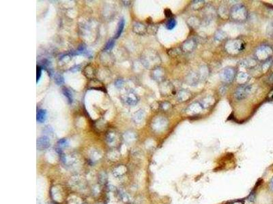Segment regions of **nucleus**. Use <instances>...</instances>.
<instances>
[{
  "mask_svg": "<svg viewBox=\"0 0 273 204\" xmlns=\"http://www.w3.org/2000/svg\"><path fill=\"white\" fill-rule=\"evenodd\" d=\"M247 10L242 4L233 6L230 11V16L233 21L236 22H244L247 18Z\"/></svg>",
  "mask_w": 273,
  "mask_h": 204,
  "instance_id": "nucleus-1",
  "label": "nucleus"
},
{
  "mask_svg": "<svg viewBox=\"0 0 273 204\" xmlns=\"http://www.w3.org/2000/svg\"><path fill=\"white\" fill-rule=\"evenodd\" d=\"M245 44L241 40H230L225 44V48L227 52L231 55H235L243 50Z\"/></svg>",
  "mask_w": 273,
  "mask_h": 204,
  "instance_id": "nucleus-2",
  "label": "nucleus"
},
{
  "mask_svg": "<svg viewBox=\"0 0 273 204\" xmlns=\"http://www.w3.org/2000/svg\"><path fill=\"white\" fill-rule=\"evenodd\" d=\"M272 54V49L269 46H261L255 51V57L257 60L263 61H266L270 58Z\"/></svg>",
  "mask_w": 273,
  "mask_h": 204,
  "instance_id": "nucleus-3",
  "label": "nucleus"
},
{
  "mask_svg": "<svg viewBox=\"0 0 273 204\" xmlns=\"http://www.w3.org/2000/svg\"><path fill=\"white\" fill-rule=\"evenodd\" d=\"M220 77L222 81L225 83H230L236 77V69L233 67H226L220 73Z\"/></svg>",
  "mask_w": 273,
  "mask_h": 204,
  "instance_id": "nucleus-4",
  "label": "nucleus"
},
{
  "mask_svg": "<svg viewBox=\"0 0 273 204\" xmlns=\"http://www.w3.org/2000/svg\"><path fill=\"white\" fill-rule=\"evenodd\" d=\"M251 87L248 84H242L236 89L234 97L237 100H242L245 99L249 94Z\"/></svg>",
  "mask_w": 273,
  "mask_h": 204,
  "instance_id": "nucleus-5",
  "label": "nucleus"
},
{
  "mask_svg": "<svg viewBox=\"0 0 273 204\" xmlns=\"http://www.w3.org/2000/svg\"><path fill=\"white\" fill-rule=\"evenodd\" d=\"M144 63L147 64L146 66L148 67H155L158 65V64H160L159 55L154 51L152 52H149V55H148V57H144Z\"/></svg>",
  "mask_w": 273,
  "mask_h": 204,
  "instance_id": "nucleus-6",
  "label": "nucleus"
},
{
  "mask_svg": "<svg viewBox=\"0 0 273 204\" xmlns=\"http://www.w3.org/2000/svg\"><path fill=\"white\" fill-rule=\"evenodd\" d=\"M174 91V86L172 82L169 81L163 82L160 86V92L164 96L171 95Z\"/></svg>",
  "mask_w": 273,
  "mask_h": 204,
  "instance_id": "nucleus-7",
  "label": "nucleus"
},
{
  "mask_svg": "<svg viewBox=\"0 0 273 204\" xmlns=\"http://www.w3.org/2000/svg\"><path fill=\"white\" fill-rule=\"evenodd\" d=\"M197 47V43L193 39H189L182 44L181 49L184 52H191Z\"/></svg>",
  "mask_w": 273,
  "mask_h": 204,
  "instance_id": "nucleus-8",
  "label": "nucleus"
},
{
  "mask_svg": "<svg viewBox=\"0 0 273 204\" xmlns=\"http://www.w3.org/2000/svg\"><path fill=\"white\" fill-rule=\"evenodd\" d=\"M203 109L204 107L202 106L201 103L195 102L189 106V108L186 109V113L190 115H195L200 113Z\"/></svg>",
  "mask_w": 273,
  "mask_h": 204,
  "instance_id": "nucleus-9",
  "label": "nucleus"
},
{
  "mask_svg": "<svg viewBox=\"0 0 273 204\" xmlns=\"http://www.w3.org/2000/svg\"><path fill=\"white\" fill-rule=\"evenodd\" d=\"M124 101L126 103L128 104L130 106H135L139 101V98L137 95L134 93V92H128V93H126L124 98Z\"/></svg>",
  "mask_w": 273,
  "mask_h": 204,
  "instance_id": "nucleus-10",
  "label": "nucleus"
},
{
  "mask_svg": "<svg viewBox=\"0 0 273 204\" xmlns=\"http://www.w3.org/2000/svg\"><path fill=\"white\" fill-rule=\"evenodd\" d=\"M192 93L186 89L181 90L178 92V93L177 95V98L180 101H186L191 98Z\"/></svg>",
  "mask_w": 273,
  "mask_h": 204,
  "instance_id": "nucleus-11",
  "label": "nucleus"
},
{
  "mask_svg": "<svg viewBox=\"0 0 273 204\" xmlns=\"http://www.w3.org/2000/svg\"><path fill=\"white\" fill-rule=\"evenodd\" d=\"M38 149L43 150L46 149L50 146V141L47 137L43 136L39 138L37 142Z\"/></svg>",
  "mask_w": 273,
  "mask_h": 204,
  "instance_id": "nucleus-12",
  "label": "nucleus"
},
{
  "mask_svg": "<svg viewBox=\"0 0 273 204\" xmlns=\"http://www.w3.org/2000/svg\"><path fill=\"white\" fill-rule=\"evenodd\" d=\"M154 79L156 80L157 81H162L164 79L165 76V72L162 68L160 67H156L154 69V72L152 73Z\"/></svg>",
  "mask_w": 273,
  "mask_h": 204,
  "instance_id": "nucleus-13",
  "label": "nucleus"
},
{
  "mask_svg": "<svg viewBox=\"0 0 273 204\" xmlns=\"http://www.w3.org/2000/svg\"><path fill=\"white\" fill-rule=\"evenodd\" d=\"M168 125V121L167 120L166 118H162L160 117L159 118L157 119V122L155 123V126H156V129H157L158 131H163L164 129H166Z\"/></svg>",
  "mask_w": 273,
  "mask_h": 204,
  "instance_id": "nucleus-14",
  "label": "nucleus"
},
{
  "mask_svg": "<svg viewBox=\"0 0 273 204\" xmlns=\"http://www.w3.org/2000/svg\"><path fill=\"white\" fill-rule=\"evenodd\" d=\"M133 31L136 33L139 34V35H143L146 31L145 26L143 23H136L133 26Z\"/></svg>",
  "mask_w": 273,
  "mask_h": 204,
  "instance_id": "nucleus-15",
  "label": "nucleus"
},
{
  "mask_svg": "<svg viewBox=\"0 0 273 204\" xmlns=\"http://www.w3.org/2000/svg\"><path fill=\"white\" fill-rule=\"evenodd\" d=\"M37 121L40 123H43L47 119V111L43 109H40L38 110L37 115H36Z\"/></svg>",
  "mask_w": 273,
  "mask_h": 204,
  "instance_id": "nucleus-16",
  "label": "nucleus"
},
{
  "mask_svg": "<svg viewBox=\"0 0 273 204\" xmlns=\"http://www.w3.org/2000/svg\"><path fill=\"white\" fill-rule=\"evenodd\" d=\"M199 81V74H197L195 73H191L187 77L186 82L190 85H194L196 84Z\"/></svg>",
  "mask_w": 273,
  "mask_h": 204,
  "instance_id": "nucleus-17",
  "label": "nucleus"
},
{
  "mask_svg": "<svg viewBox=\"0 0 273 204\" xmlns=\"http://www.w3.org/2000/svg\"><path fill=\"white\" fill-rule=\"evenodd\" d=\"M248 79V76L246 74V73L240 72L236 76V80L238 83H240L241 85L245 84L246 82H247Z\"/></svg>",
  "mask_w": 273,
  "mask_h": 204,
  "instance_id": "nucleus-18",
  "label": "nucleus"
},
{
  "mask_svg": "<svg viewBox=\"0 0 273 204\" xmlns=\"http://www.w3.org/2000/svg\"><path fill=\"white\" fill-rule=\"evenodd\" d=\"M214 102H215V100H214V98H213L212 96H208L203 99V101L201 102V104L204 108H207V107H209L212 105H213V103H214Z\"/></svg>",
  "mask_w": 273,
  "mask_h": 204,
  "instance_id": "nucleus-19",
  "label": "nucleus"
},
{
  "mask_svg": "<svg viewBox=\"0 0 273 204\" xmlns=\"http://www.w3.org/2000/svg\"><path fill=\"white\" fill-rule=\"evenodd\" d=\"M124 25H125V21H124V18L120 19L119 21V23H118V29H117V32L116 33V36L115 38L118 39L119 36L121 35L122 33L123 30L124 28Z\"/></svg>",
  "mask_w": 273,
  "mask_h": 204,
  "instance_id": "nucleus-20",
  "label": "nucleus"
},
{
  "mask_svg": "<svg viewBox=\"0 0 273 204\" xmlns=\"http://www.w3.org/2000/svg\"><path fill=\"white\" fill-rule=\"evenodd\" d=\"M177 24V21L174 18H170L165 23V27L168 30H172L175 27Z\"/></svg>",
  "mask_w": 273,
  "mask_h": 204,
  "instance_id": "nucleus-21",
  "label": "nucleus"
},
{
  "mask_svg": "<svg viewBox=\"0 0 273 204\" xmlns=\"http://www.w3.org/2000/svg\"><path fill=\"white\" fill-rule=\"evenodd\" d=\"M62 93L64 94V95L66 98L68 103H72V95L71 91H70L68 88H63L62 89Z\"/></svg>",
  "mask_w": 273,
  "mask_h": 204,
  "instance_id": "nucleus-22",
  "label": "nucleus"
},
{
  "mask_svg": "<svg viewBox=\"0 0 273 204\" xmlns=\"http://www.w3.org/2000/svg\"><path fill=\"white\" fill-rule=\"evenodd\" d=\"M241 64H242L243 66L249 68V67L255 66L256 63L253 59H246L244 61H242V63Z\"/></svg>",
  "mask_w": 273,
  "mask_h": 204,
  "instance_id": "nucleus-23",
  "label": "nucleus"
},
{
  "mask_svg": "<svg viewBox=\"0 0 273 204\" xmlns=\"http://www.w3.org/2000/svg\"><path fill=\"white\" fill-rule=\"evenodd\" d=\"M226 37V35H225V33L223 32V31H218L215 34V35H214V38H215V40H218V41H221V40H223V39H225Z\"/></svg>",
  "mask_w": 273,
  "mask_h": 204,
  "instance_id": "nucleus-24",
  "label": "nucleus"
},
{
  "mask_svg": "<svg viewBox=\"0 0 273 204\" xmlns=\"http://www.w3.org/2000/svg\"><path fill=\"white\" fill-rule=\"evenodd\" d=\"M114 44H115V40L113 39H111L107 42L105 47H104V50H110L113 48Z\"/></svg>",
  "mask_w": 273,
  "mask_h": 204,
  "instance_id": "nucleus-25",
  "label": "nucleus"
},
{
  "mask_svg": "<svg viewBox=\"0 0 273 204\" xmlns=\"http://www.w3.org/2000/svg\"><path fill=\"white\" fill-rule=\"evenodd\" d=\"M204 5V1H194L192 3V8L195 10L200 9Z\"/></svg>",
  "mask_w": 273,
  "mask_h": 204,
  "instance_id": "nucleus-26",
  "label": "nucleus"
},
{
  "mask_svg": "<svg viewBox=\"0 0 273 204\" xmlns=\"http://www.w3.org/2000/svg\"><path fill=\"white\" fill-rule=\"evenodd\" d=\"M189 23L190 24L189 25L192 26V27H195L198 26L199 24L198 19L196 18H195V17H191V18H189Z\"/></svg>",
  "mask_w": 273,
  "mask_h": 204,
  "instance_id": "nucleus-27",
  "label": "nucleus"
},
{
  "mask_svg": "<svg viewBox=\"0 0 273 204\" xmlns=\"http://www.w3.org/2000/svg\"><path fill=\"white\" fill-rule=\"evenodd\" d=\"M55 82L57 85H62L64 82V78L62 76H61L60 74L56 75L55 76Z\"/></svg>",
  "mask_w": 273,
  "mask_h": 204,
  "instance_id": "nucleus-28",
  "label": "nucleus"
},
{
  "mask_svg": "<svg viewBox=\"0 0 273 204\" xmlns=\"http://www.w3.org/2000/svg\"><path fill=\"white\" fill-rule=\"evenodd\" d=\"M255 193H251L249 195V196L248 197V198H247V201H248V202L251 203H252L254 202V201H255Z\"/></svg>",
  "mask_w": 273,
  "mask_h": 204,
  "instance_id": "nucleus-29",
  "label": "nucleus"
},
{
  "mask_svg": "<svg viewBox=\"0 0 273 204\" xmlns=\"http://www.w3.org/2000/svg\"><path fill=\"white\" fill-rule=\"evenodd\" d=\"M41 74H42V68L40 66L37 67V75H36V79H37V82L40 80V78L41 76Z\"/></svg>",
  "mask_w": 273,
  "mask_h": 204,
  "instance_id": "nucleus-30",
  "label": "nucleus"
},
{
  "mask_svg": "<svg viewBox=\"0 0 273 204\" xmlns=\"http://www.w3.org/2000/svg\"><path fill=\"white\" fill-rule=\"evenodd\" d=\"M58 144H59L60 146H68V142L67 140L66 139H62L59 140L58 142Z\"/></svg>",
  "mask_w": 273,
  "mask_h": 204,
  "instance_id": "nucleus-31",
  "label": "nucleus"
},
{
  "mask_svg": "<svg viewBox=\"0 0 273 204\" xmlns=\"http://www.w3.org/2000/svg\"><path fill=\"white\" fill-rule=\"evenodd\" d=\"M165 15L166 16L167 18H169V17H171L172 16V12H171L170 10L169 9H167V10H165Z\"/></svg>",
  "mask_w": 273,
  "mask_h": 204,
  "instance_id": "nucleus-32",
  "label": "nucleus"
},
{
  "mask_svg": "<svg viewBox=\"0 0 273 204\" xmlns=\"http://www.w3.org/2000/svg\"><path fill=\"white\" fill-rule=\"evenodd\" d=\"M230 204H245V203H244V201L242 200H237V201H233V202H231Z\"/></svg>",
  "mask_w": 273,
  "mask_h": 204,
  "instance_id": "nucleus-33",
  "label": "nucleus"
},
{
  "mask_svg": "<svg viewBox=\"0 0 273 204\" xmlns=\"http://www.w3.org/2000/svg\"><path fill=\"white\" fill-rule=\"evenodd\" d=\"M270 188H271V190L273 191V177H272V178L271 179V180H270Z\"/></svg>",
  "mask_w": 273,
  "mask_h": 204,
  "instance_id": "nucleus-34",
  "label": "nucleus"
},
{
  "mask_svg": "<svg viewBox=\"0 0 273 204\" xmlns=\"http://www.w3.org/2000/svg\"><path fill=\"white\" fill-rule=\"evenodd\" d=\"M119 82V80H118V81H117L116 82V86L117 87H118V85H119V84H117V82ZM119 84H122V81H121V82H119Z\"/></svg>",
  "mask_w": 273,
  "mask_h": 204,
  "instance_id": "nucleus-35",
  "label": "nucleus"
},
{
  "mask_svg": "<svg viewBox=\"0 0 273 204\" xmlns=\"http://www.w3.org/2000/svg\"><path fill=\"white\" fill-rule=\"evenodd\" d=\"M272 99H273V95H272Z\"/></svg>",
  "mask_w": 273,
  "mask_h": 204,
  "instance_id": "nucleus-36",
  "label": "nucleus"
}]
</instances>
